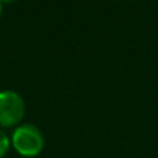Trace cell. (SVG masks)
<instances>
[{"label":"cell","instance_id":"cell-5","mask_svg":"<svg viewBox=\"0 0 158 158\" xmlns=\"http://www.w3.org/2000/svg\"><path fill=\"white\" fill-rule=\"evenodd\" d=\"M0 14H2V2H0Z\"/></svg>","mask_w":158,"mask_h":158},{"label":"cell","instance_id":"cell-2","mask_svg":"<svg viewBox=\"0 0 158 158\" xmlns=\"http://www.w3.org/2000/svg\"><path fill=\"white\" fill-rule=\"evenodd\" d=\"M25 112L24 100L13 90L0 92V125L13 126L21 121Z\"/></svg>","mask_w":158,"mask_h":158},{"label":"cell","instance_id":"cell-1","mask_svg":"<svg viewBox=\"0 0 158 158\" xmlns=\"http://www.w3.org/2000/svg\"><path fill=\"white\" fill-rule=\"evenodd\" d=\"M13 147L17 150V153L22 157H35L43 150L44 140L43 135L36 126L31 123L21 125L14 131L13 137Z\"/></svg>","mask_w":158,"mask_h":158},{"label":"cell","instance_id":"cell-4","mask_svg":"<svg viewBox=\"0 0 158 158\" xmlns=\"http://www.w3.org/2000/svg\"><path fill=\"white\" fill-rule=\"evenodd\" d=\"M0 2H7V3H10V2H14V0H0Z\"/></svg>","mask_w":158,"mask_h":158},{"label":"cell","instance_id":"cell-3","mask_svg":"<svg viewBox=\"0 0 158 158\" xmlns=\"http://www.w3.org/2000/svg\"><path fill=\"white\" fill-rule=\"evenodd\" d=\"M8 148H10V140L4 132L0 131V158H3L7 154Z\"/></svg>","mask_w":158,"mask_h":158}]
</instances>
